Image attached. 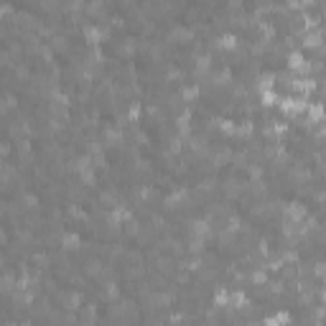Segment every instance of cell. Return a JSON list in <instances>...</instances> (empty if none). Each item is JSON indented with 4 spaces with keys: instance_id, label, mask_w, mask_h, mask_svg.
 Returning a JSON list of instances; mask_svg holds the SVG:
<instances>
[{
    "instance_id": "2e32d148",
    "label": "cell",
    "mask_w": 326,
    "mask_h": 326,
    "mask_svg": "<svg viewBox=\"0 0 326 326\" xmlns=\"http://www.w3.org/2000/svg\"><path fill=\"white\" fill-rule=\"evenodd\" d=\"M140 112H143V104L140 102H130L128 104V120H138Z\"/></svg>"
},
{
    "instance_id": "9c48e42d",
    "label": "cell",
    "mask_w": 326,
    "mask_h": 326,
    "mask_svg": "<svg viewBox=\"0 0 326 326\" xmlns=\"http://www.w3.org/2000/svg\"><path fill=\"white\" fill-rule=\"evenodd\" d=\"M276 74L273 72H265V74H260L258 76V92L262 94V92H270V90H276Z\"/></svg>"
},
{
    "instance_id": "5bb4252c",
    "label": "cell",
    "mask_w": 326,
    "mask_h": 326,
    "mask_svg": "<svg viewBox=\"0 0 326 326\" xmlns=\"http://www.w3.org/2000/svg\"><path fill=\"white\" fill-rule=\"evenodd\" d=\"M227 301H230V290L220 286V288L214 290V306L216 308H227Z\"/></svg>"
},
{
    "instance_id": "ac0fdd59",
    "label": "cell",
    "mask_w": 326,
    "mask_h": 326,
    "mask_svg": "<svg viewBox=\"0 0 326 326\" xmlns=\"http://www.w3.org/2000/svg\"><path fill=\"white\" fill-rule=\"evenodd\" d=\"M8 153H10V146L6 140H0V156H8Z\"/></svg>"
},
{
    "instance_id": "4fadbf2b",
    "label": "cell",
    "mask_w": 326,
    "mask_h": 326,
    "mask_svg": "<svg viewBox=\"0 0 326 326\" xmlns=\"http://www.w3.org/2000/svg\"><path fill=\"white\" fill-rule=\"evenodd\" d=\"M230 82H232V69L230 66H224V69L212 74V84H230Z\"/></svg>"
},
{
    "instance_id": "30bf717a",
    "label": "cell",
    "mask_w": 326,
    "mask_h": 326,
    "mask_svg": "<svg viewBox=\"0 0 326 326\" xmlns=\"http://www.w3.org/2000/svg\"><path fill=\"white\" fill-rule=\"evenodd\" d=\"M252 132H255V122H252V118H244V120H240L237 122V128H234V135H240V138H252Z\"/></svg>"
},
{
    "instance_id": "e0dca14e",
    "label": "cell",
    "mask_w": 326,
    "mask_h": 326,
    "mask_svg": "<svg viewBox=\"0 0 326 326\" xmlns=\"http://www.w3.org/2000/svg\"><path fill=\"white\" fill-rule=\"evenodd\" d=\"M260 97H262V104H265V107H273V104H276V102H278V100H280V97H278V92H276V90H270V92H262V94H260Z\"/></svg>"
},
{
    "instance_id": "3957f363",
    "label": "cell",
    "mask_w": 326,
    "mask_h": 326,
    "mask_svg": "<svg viewBox=\"0 0 326 326\" xmlns=\"http://www.w3.org/2000/svg\"><path fill=\"white\" fill-rule=\"evenodd\" d=\"M214 48H220V51H237L240 48V36L232 34V31H224V34H216L214 41H212Z\"/></svg>"
},
{
    "instance_id": "277c9868",
    "label": "cell",
    "mask_w": 326,
    "mask_h": 326,
    "mask_svg": "<svg viewBox=\"0 0 326 326\" xmlns=\"http://www.w3.org/2000/svg\"><path fill=\"white\" fill-rule=\"evenodd\" d=\"M188 232L192 237H199L206 242V237L212 234V216H199V220H192L188 222Z\"/></svg>"
},
{
    "instance_id": "8992f818",
    "label": "cell",
    "mask_w": 326,
    "mask_h": 326,
    "mask_svg": "<svg viewBox=\"0 0 326 326\" xmlns=\"http://www.w3.org/2000/svg\"><path fill=\"white\" fill-rule=\"evenodd\" d=\"M212 69V54H194V76L202 79Z\"/></svg>"
},
{
    "instance_id": "52a82bcc",
    "label": "cell",
    "mask_w": 326,
    "mask_h": 326,
    "mask_svg": "<svg viewBox=\"0 0 326 326\" xmlns=\"http://www.w3.org/2000/svg\"><path fill=\"white\" fill-rule=\"evenodd\" d=\"M135 51H138V38L135 36H128V38H122V44H118V56H122V59L135 56Z\"/></svg>"
},
{
    "instance_id": "7a4b0ae2",
    "label": "cell",
    "mask_w": 326,
    "mask_h": 326,
    "mask_svg": "<svg viewBox=\"0 0 326 326\" xmlns=\"http://www.w3.org/2000/svg\"><path fill=\"white\" fill-rule=\"evenodd\" d=\"M306 214H308V209H306L304 202H288V204L283 206V216H286V222H293V224L304 222V220H306Z\"/></svg>"
},
{
    "instance_id": "5b68a950",
    "label": "cell",
    "mask_w": 326,
    "mask_h": 326,
    "mask_svg": "<svg viewBox=\"0 0 326 326\" xmlns=\"http://www.w3.org/2000/svg\"><path fill=\"white\" fill-rule=\"evenodd\" d=\"M168 41H178V44H192L194 41V31L184 23H174L168 28Z\"/></svg>"
},
{
    "instance_id": "8fae6325",
    "label": "cell",
    "mask_w": 326,
    "mask_h": 326,
    "mask_svg": "<svg viewBox=\"0 0 326 326\" xmlns=\"http://www.w3.org/2000/svg\"><path fill=\"white\" fill-rule=\"evenodd\" d=\"M227 306H232V308H250L252 304H250V298L244 296V290H234V293H230Z\"/></svg>"
},
{
    "instance_id": "9a60e30c",
    "label": "cell",
    "mask_w": 326,
    "mask_h": 326,
    "mask_svg": "<svg viewBox=\"0 0 326 326\" xmlns=\"http://www.w3.org/2000/svg\"><path fill=\"white\" fill-rule=\"evenodd\" d=\"M250 280L255 283V286H265L270 278H268V270L262 268V265H258L255 270H252V273H250Z\"/></svg>"
},
{
    "instance_id": "ba28073f",
    "label": "cell",
    "mask_w": 326,
    "mask_h": 326,
    "mask_svg": "<svg viewBox=\"0 0 326 326\" xmlns=\"http://www.w3.org/2000/svg\"><path fill=\"white\" fill-rule=\"evenodd\" d=\"M62 248L64 250H79L82 248V234L79 232H62Z\"/></svg>"
},
{
    "instance_id": "6da1fadb",
    "label": "cell",
    "mask_w": 326,
    "mask_h": 326,
    "mask_svg": "<svg viewBox=\"0 0 326 326\" xmlns=\"http://www.w3.org/2000/svg\"><path fill=\"white\" fill-rule=\"evenodd\" d=\"M82 34L90 41V46H100L104 38H110V26L107 23H84Z\"/></svg>"
},
{
    "instance_id": "7c38bea8",
    "label": "cell",
    "mask_w": 326,
    "mask_h": 326,
    "mask_svg": "<svg viewBox=\"0 0 326 326\" xmlns=\"http://www.w3.org/2000/svg\"><path fill=\"white\" fill-rule=\"evenodd\" d=\"M199 94H202L199 84H184L181 87V100L184 102H194V100H199Z\"/></svg>"
}]
</instances>
